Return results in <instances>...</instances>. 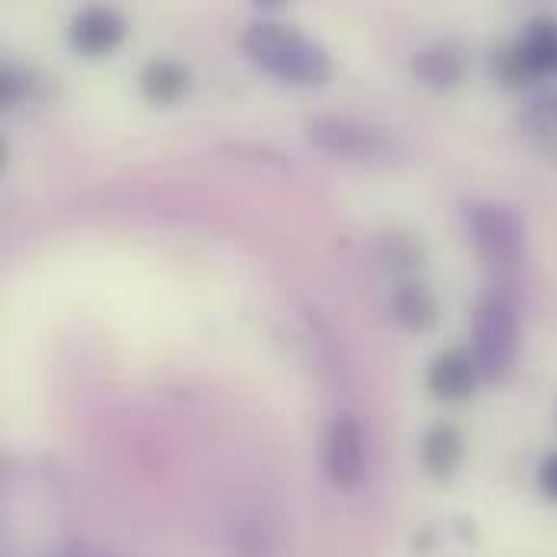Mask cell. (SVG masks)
Instances as JSON below:
<instances>
[{
  "label": "cell",
  "mask_w": 557,
  "mask_h": 557,
  "mask_svg": "<svg viewBox=\"0 0 557 557\" xmlns=\"http://www.w3.org/2000/svg\"><path fill=\"white\" fill-rule=\"evenodd\" d=\"M127 36V20L114 10V7H82L72 23H69V46L78 55L98 59V55H111Z\"/></svg>",
  "instance_id": "6"
},
{
  "label": "cell",
  "mask_w": 557,
  "mask_h": 557,
  "mask_svg": "<svg viewBox=\"0 0 557 557\" xmlns=\"http://www.w3.org/2000/svg\"><path fill=\"white\" fill-rule=\"evenodd\" d=\"M242 46L258 69L290 85H323L333 75L330 52L307 33L277 20L251 23L242 36Z\"/></svg>",
  "instance_id": "1"
},
{
  "label": "cell",
  "mask_w": 557,
  "mask_h": 557,
  "mask_svg": "<svg viewBox=\"0 0 557 557\" xmlns=\"http://www.w3.org/2000/svg\"><path fill=\"white\" fill-rule=\"evenodd\" d=\"M307 140L339 160L379 163L395 153V137L385 127L356 117H313L307 124Z\"/></svg>",
  "instance_id": "4"
},
{
  "label": "cell",
  "mask_w": 557,
  "mask_h": 557,
  "mask_svg": "<svg viewBox=\"0 0 557 557\" xmlns=\"http://www.w3.org/2000/svg\"><path fill=\"white\" fill-rule=\"evenodd\" d=\"M424 385L428 392L437 398V401H467L476 385H480V369L473 362L470 352L463 349H444L431 359L428 366V375H424Z\"/></svg>",
  "instance_id": "7"
},
{
  "label": "cell",
  "mask_w": 557,
  "mask_h": 557,
  "mask_svg": "<svg viewBox=\"0 0 557 557\" xmlns=\"http://www.w3.org/2000/svg\"><path fill=\"white\" fill-rule=\"evenodd\" d=\"M463 457H467V441L457 424L441 421V424L428 428V434L421 441V463L434 480H441V483L454 480L457 470L463 467Z\"/></svg>",
  "instance_id": "9"
},
{
  "label": "cell",
  "mask_w": 557,
  "mask_h": 557,
  "mask_svg": "<svg viewBox=\"0 0 557 557\" xmlns=\"http://www.w3.org/2000/svg\"><path fill=\"white\" fill-rule=\"evenodd\" d=\"M392 317L411 330V333H431L437 326V317H441V307L434 300V294L424 287V284H414V281H405L392 290Z\"/></svg>",
  "instance_id": "11"
},
{
  "label": "cell",
  "mask_w": 557,
  "mask_h": 557,
  "mask_svg": "<svg viewBox=\"0 0 557 557\" xmlns=\"http://www.w3.org/2000/svg\"><path fill=\"white\" fill-rule=\"evenodd\" d=\"M470 238L480 258L493 268H516L529 251V225L522 212L499 199H476L467 206Z\"/></svg>",
  "instance_id": "3"
},
{
  "label": "cell",
  "mask_w": 557,
  "mask_h": 557,
  "mask_svg": "<svg viewBox=\"0 0 557 557\" xmlns=\"http://www.w3.org/2000/svg\"><path fill=\"white\" fill-rule=\"evenodd\" d=\"M379 258L392 271H414L424 261V242L405 228H392L379 238Z\"/></svg>",
  "instance_id": "14"
},
{
  "label": "cell",
  "mask_w": 557,
  "mask_h": 557,
  "mask_svg": "<svg viewBox=\"0 0 557 557\" xmlns=\"http://www.w3.org/2000/svg\"><path fill=\"white\" fill-rule=\"evenodd\" d=\"M532 75L542 78H557V16H535L516 39Z\"/></svg>",
  "instance_id": "12"
},
{
  "label": "cell",
  "mask_w": 557,
  "mask_h": 557,
  "mask_svg": "<svg viewBox=\"0 0 557 557\" xmlns=\"http://www.w3.org/2000/svg\"><path fill=\"white\" fill-rule=\"evenodd\" d=\"M411 75L434 91H450L467 78V52L457 42L424 46L411 55Z\"/></svg>",
  "instance_id": "8"
},
{
  "label": "cell",
  "mask_w": 557,
  "mask_h": 557,
  "mask_svg": "<svg viewBox=\"0 0 557 557\" xmlns=\"http://www.w3.org/2000/svg\"><path fill=\"white\" fill-rule=\"evenodd\" d=\"M525 121L535 131V137H542L548 144V150H552L557 144V91L532 101L529 111H525Z\"/></svg>",
  "instance_id": "15"
},
{
  "label": "cell",
  "mask_w": 557,
  "mask_h": 557,
  "mask_svg": "<svg viewBox=\"0 0 557 557\" xmlns=\"http://www.w3.org/2000/svg\"><path fill=\"white\" fill-rule=\"evenodd\" d=\"M323 470H326V480L339 493H352L366 483V476H369V437H366V428L356 414L346 411L330 424L326 444H323Z\"/></svg>",
  "instance_id": "5"
},
{
  "label": "cell",
  "mask_w": 557,
  "mask_h": 557,
  "mask_svg": "<svg viewBox=\"0 0 557 557\" xmlns=\"http://www.w3.org/2000/svg\"><path fill=\"white\" fill-rule=\"evenodd\" d=\"M140 95L157 104V108H166V104H176L189 95V69L176 59H166V55H157L150 59L144 69H140Z\"/></svg>",
  "instance_id": "10"
},
{
  "label": "cell",
  "mask_w": 557,
  "mask_h": 557,
  "mask_svg": "<svg viewBox=\"0 0 557 557\" xmlns=\"http://www.w3.org/2000/svg\"><path fill=\"white\" fill-rule=\"evenodd\" d=\"M29 75L23 72V69H16V65H3L0 69V108H13L16 101H23L26 98V91H29Z\"/></svg>",
  "instance_id": "16"
},
{
  "label": "cell",
  "mask_w": 557,
  "mask_h": 557,
  "mask_svg": "<svg viewBox=\"0 0 557 557\" xmlns=\"http://www.w3.org/2000/svg\"><path fill=\"white\" fill-rule=\"evenodd\" d=\"M473 362L480 369V379L503 382L519 359V300L506 287H490L480 294L473 307Z\"/></svg>",
  "instance_id": "2"
},
{
  "label": "cell",
  "mask_w": 557,
  "mask_h": 557,
  "mask_svg": "<svg viewBox=\"0 0 557 557\" xmlns=\"http://www.w3.org/2000/svg\"><path fill=\"white\" fill-rule=\"evenodd\" d=\"M539 490H542V496H545L548 503H555L557 506V450L555 454H548V457L542 460V467H539Z\"/></svg>",
  "instance_id": "17"
},
{
  "label": "cell",
  "mask_w": 557,
  "mask_h": 557,
  "mask_svg": "<svg viewBox=\"0 0 557 557\" xmlns=\"http://www.w3.org/2000/svg\"><path fill=\"white\" fill-rule=\"evenodd\" d=\"M490 75H493L496 85L512 88V91L529 88V85L539 82V78L532 75V69H529V62H525V55H522V49H519L516 39L493 49V55H490Z\"/></svg>",
  "instance_id": "13"
}]
</instances>
